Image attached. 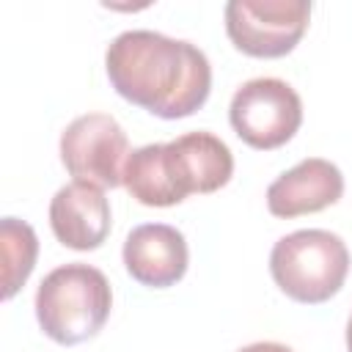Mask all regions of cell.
<instances>
[{
	"instance_id": "6da1fadb",
	"label": "cell",
	"mask_w": 352,
	"mask_h": 352,
	"mask_svg": "<svg viewBox=\"0 0 352 352\" xmlns=\"http://www.w3.org/2000/svg\"><path fill=\"white\" fill-rule=\"evenodd\" d=\"M104 69L118 96L165 121L192 116L212 91L204 50L157 30L118 33L104 52Z\"/></svg>"
},
{
	"instance_id": "7a4b0ae2",
	"label": "cell",
	"mask_w": 352,
	"mask_h": 352,
	"mask_svg": "<svg viewBox=\"0 0 352 352\" xmlns=\"http://www.w3.org/2000/svg\"><path fill=\"white\" fill-rule=\"evenodd\" d=\"M113 308V289L102 270L72 261L44 275L36 289V319L47 338L74 346L94 338Z\"/></svg>"
},
{
	"instance_id": "3957f363",
	"label": "cell",
	"mask_w": 352,
	"mask_h": 352,
	"mask_svg": "<svg viewBox=\"0 0 352 352\" xmlns=\"http://www.w3.org/2000/svg\"><path fill=\"white\" fill-rule=\"evenodd\" d=\"M349 250L344 239L324 228H300L280 236L270 253L275 286L302 305L327 302L344 286Z\"/></svg>"
},
{
	"instance_id": "277c9868",
	"label": "cell",
	"mask_w": 352,
	"mask_h": 352,
	"mask_svg": "<svg viewBox=\"0 0 352 352\" xmlns=\"http://www.w3.org/2000/svg\"><path fill=\"white\" fill-rule=\"evenodd\" d=\"M228 121L242 143L258 151H272L286 146L300 129L302 99L286 80L256 77L234 91Z\"/></svg>"
},
{
	"instance_id": "5b68a950",
	"label": "cell",
	"mask_w": 352,
	"mask_h": 352,
	"mask_svg": "<svg viewBox=\"0 0 352 352\" xmlns=\"http://www.w3.org/2000/svg\"><path fill=\"white\" fill-rule=\"evenodd\" d=\"M308 0H231L226 3V33L250 58H283L308 30Z\"/></svg>"
},
{
	"instance_id": "8992f818",
	"label": "cell",
	"mask_w": 352,
	"mask_h": 352,
	"mask_svg": "<svg viewBox=\"0 0 352 352\" xmlns=\"http://www.w3.org/2000/svg\"><path fill=\"white\" fill-rule=\"evenodd\" d=\"M129 140L121 124L107 113L77 116L60 135V162L74 182L118 187L129 157Z\"/></svg>"
},
{
	"instance_id": "52a82bcc",
	"label": "cell",
	"mask_w": 352,
	"mask_h": 352,
	"mask_svg": "<svg viewBox=\"0 0 352 352\" xmlns=\"http://www.w3.org/2000/svg\"><path fill=\"white\" fill-rule=\"evenodd\" d=\"M124 267L140 286L168 289L179 283L190 264L187 239L176 226L143 223L124 239Z\"/></svg>"
},
{
	"instance_id": "ba28073f",
	"label": "cell",
	"mask_w": 352,
	"mask_h": 352,
	"mask_svg": "<svg viewBox=\"0 0 352 352\" xmlns=\"http://www.w3.org/2000/svg\"><path fill=\"white\" fill-rule=\"evenodd\" d=\"M110 201L88 182L63 184L50 201V228L63 248L96 250L110 234Z\"/></svg>"
},
{
	"instance_id": "9c48e42d",
	"label": "cell",
	"mask_w": 352,
	"mask_h": 352,
	"mask_svg": "<svg viewBox=\"0 0 352 352\" xmlns=\"http://www.w3.org/2000/svg\"><path fill=\"white\" fill-rule=\"evenodd\" d=\"M344 195V176L338 165L322 157L300 160L294 168L283 170L267 187V209L275 217H300L322 212Z\"/></svg>"
},
{
	"instance_id": "30bf717a",
	"label": "cell",
	"mask_w": 352,
	"mask_h": 352,
	"mask_svg": "<svg viewBox=\"0 0 352 352\" xmlns=\"http://www.w3.org/2000/svg\"><path fill=\"white\" fill-rule=\"evenodd\" d=\"M170 173L182 198L206 195L226 187L234 176V154L231 148L212 132H184L176 140L165 143Z\"/></svg>"
},
{
	"instance_id": "8fae6325",
	"label": "cell",
	"mask_w": 352,
	"mask_h": 352,
	"mask_svg": "<svg viewBox=\"0 0 352 352\" xmlns=\"http://www.w3.org/2000/svg\"><path fill=\"white\" fill-rule=\"evenodd\" d=\"M121 184L143 206L165 209V206L182 204V195L176 192V184H173V176H170L165 143H148V146L135 148L126 157Z\"/></svg>"
},
{
	"instance_id": "7c38bea8",
	"label": "cell",
	"mask_w": 352,
	"mask_h": 352,
	"mask_svg": "<svg viewBox=\"0 0 352 352\" xmlns=\"http://www.w3.org/2000/svg\"><path fill=\"white\" fill-rule=\"evenodd\" d=\"M0 250H3V300H11L30 278L38 256V239L30 223L16 217L0 220Z\"/></svg>"
},
{
	"instance_id": "4fadbf2b",
	"label": "cell",
	"mask_w": 352,
	"mask_h": 352,
	"mask_svg": "<svg viewBox=\"0 0 352 352\" xmlns=\"http://www.w3.org/2000/svg\"><path fill=\"white\" fill-rule=\"evenodd\" d=\"M236 352H294V349H289L286 344H278V341H256V344H248Z\"/></svg>"
},
{
	"instance_id": "5bb4252c",
	"label": "cell",
	"mask_w": 352,
	"mask_h": 352,
	"mask_svg": "<svg viewBox=\"0 0 352 352\" xmlns=\"http://www.w3.org/2000/svg\"><path fill=\"white\" fill-rule=\"evenodd\" d=\"M346 349L352 352V316H349V322H346Z\"/></svg>"
}]
</instances>
